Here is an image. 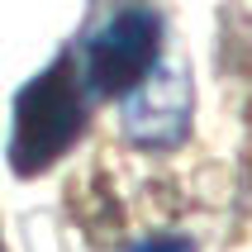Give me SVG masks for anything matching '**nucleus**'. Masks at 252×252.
I'll return each instance as SVG.
<instances>
[{
    "mask_svg": "<svg viewBox=\"0 0 252 252\" xmlns=\"http://www.w3.org/2000/svg\"><path fill=\"white\" fill-rule=\"evenodd\" d=\"M128 252H195V248H190V238H181V233H157V238L133 243Z\"/></svg>",
    "mask_w": 252,
    "mask_h": 252,
    "instance_id": "20e7f679",
    "label": "nucleus"
},
{
    "mask_svg": "<svg viewBox=\"0 0 252 252\" xmlns=\"http://www.w3.org/2000/svg\"><path fill=\"white\" fill-rule=\"evenodd\" d=\"M124 138L148 148V153H167V148H181L186 133H190V114H195V86H190V71L176 67V62H157L148 76H143L133 91H124Z\"/></svg>",
    "mask_w": 252,
    "mask_h": 252,
    "instance_id": "7ed1b4c3",
    "label": "nucleus"
},
{
    "mask_svg": "<svg viewBox=\"0 0 252 252\" xmlns=\"http://www.w3.org/2000/svg\"><path fill=\"white\" fill-rule=\"evenodd\" d=\"M162 62V19L148 5L110 14L81 53V81L91 95H124Z\"/></svg>",
    "mask_w": 252,
    "mask_h": 252,
    "instance_id": "f03ea898",
    "label": "nucleus"
},
{
    "mask_svg": "<svg viewBox=\"0 0 252 252\" xmlns=\"http://www.w3.org/2000/svg\"><path fill=\"white\" fill-rule=\"evenodd\" d=\"M81 133H86V81L71 53H62L38 76H29L14 95V124H10L14 176L53 171Z\"/></svg>",
    "mask_w": 252,
    "mask_h": 252,
    "instance_id": "f257e3e1",
    "label": "nucleus"
}]
</instances>
